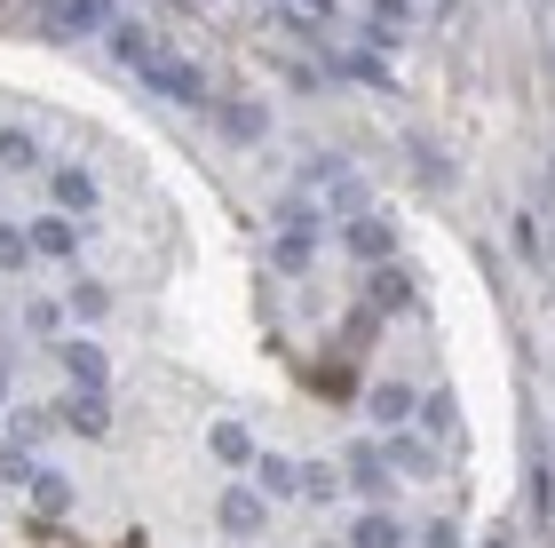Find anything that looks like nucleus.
I'll list each match as a JSON object with an SVG mask.
<instances>
[{
    "label": "nucleus",
    "instance_id": "obj_5",
    "mask_svg": "<svg viewBox=\"0 0 555 548\" xmlns=\"http://www.w3.org/2000/svg\"><path fill=\"white\" fill-rule=\"evenodd\" d=\"M143 80L159 88V95H175V104H207V80H198V72H191L183 56H167V48L143 64Z\"/></svg>",
    "mask_w": 555,
    "mask_h": 548
},
{
    "label": "nucleus",
    "instance_id": "obj_4",
    "mask_svg": "<svg viewBox=\"0 0 555 548\" xmlns=\"http://www.w3.org/2000/svg\"><path fill=\"white\" fill-rule=\"evenodd\" d=\"M215 525H222V533H238V540H255V533L270 525V501H262L255 485H231V493L215 501Z\"/></svg>",
    "mask_w": 555,
    "mask_h": 548
},
{
    "label": "nucleus",
    "instance_id": "obj_21",
    "mask_svg": "<svg viewBox=\"0 0 555 548\" xmlns=\"http://www.w3.org/2000/svg\"><path fill=\"white\" fill-rule=\"evenodd\" d=\"M255 461H262V485H255L262 501H278V493L301 485V461H294V454H255Z\"/></svg>",
    "mask_w": 555,
    "mask_h": 548
},
{
    "label": "nucleus",
    "instance_id": "obj_13",
    "mask_svg": "<svg viewBox=\"0 0 555 548\" xmlns=\"http://www.w3.org/2000/svg\"><path fill=\"white\" fill-rule=\"evenodd\" d=\"M413 406H421V397H413V382H373V390H365V413L382 421V430H405V421H413Z\"/></svg>",
    "mask_w": 555,
    "mask_h": 548
},
{
    "label": "nucleus",
    "instance_id": "obj_10",
    "mask_svg": "<svg viewBox=\"0 0 555 548\" xmlns=\"http://www.w3.org/2000/svg\"><path fill=\"white\" fill-rule=\"evenodd\" d=\"M382 461H389V477H428V469H437V445L413 437V430H389Z\"/></svg>",
    "mask_w": 555,
    "mask_h": 548
},
{
    "label": "nucleus",
    "instance_id": "obj_36",
    "mask_svg": "<svg viewBox=\"0 0 555 548\" xmlns=\"http://www.w3.org/2000/svg\"><path fill=\"white\" fill-rule=\"evenodd\" d=\"M0 406H9V358H0Z\"/></svg>",
    "mask_w": 555,
    "mask_h": 548
},
{
    "label": "nucleus",
    "instance_id": "obj_6",
    "mask_svg": "<svg viewBox=\"0 0 555 548\" xmlns=\"http://www.w3.org/2000/svg\"><path fill=\"white\" fill-rule=\"evenodd\" d=\"M56 421H64L72 437H104V430H112V397H104V390H72L64 406H56Z\"/></svg>",
    "mask_w": 555,
    "mask_h": 548
},
{
    "label": "nucleus",
    "instance_id": "obj_29",
    "mask_svg": "<svg viewBox=\"0 0 555 548\" xmlns=\"http://www.w3.org/2000/svg\"><path fill=\"white\" fill-rule=\"evenodd\" d=\"M413 167H421L428 183H452V167H444V152H437V143H413Z\"/></svg>",
    "mask_w": 555,
    "mask_h": 548
},
{
    "label": "nucleus",
    "instance_id": "obj_28",
    "mask_svg": "<svg viewBox=\"0 0 555 548\" xmlns=\"http://www.w3.org/2000/svg\"><path fill=\"white\" fill-rule=\"evenodd\" d=\"M48 430H56V413H48V406H24V413H16V445H33V437H48Z\"/></svg>",
    "mask_w": 555,
    "mask_h": 548
},
{
    "label": "nucleus",
    "instance_id": "obj_32",
    "mask_svg": "<svg viewBox=\"0 0 555 548\" xmlns=\"http://www.w3.org/2000/svg\"><path fill=\"white\" fill-rule=\"evenodd\" d=\"M516 246H524V263H547V255H540V222H532V215L516 222Z\"/></svg>",
    "mask_w": 555,
    "mask_h": 548
},
{
    "label": "nucleus",
    "instance_id": "obj_27",
    "mask_svg": "<svg viewBox=\"0 0 555 548\" xmlns=\"http://www.w3.org/2000/svg\"><path fill=\"white\" fill-rule=\"evenodd\" d=\"M24 263H33V239L16 222H0V270H24Z\"/></svg>",
    "mask_w": 555,
    "mask_h": 548
},
{
    "label": "nucleus",
    "instance_id": "obj_17",
    "mask_svg": "<svg viewBox=\"0 0 555 548\" xmlns=\"http://www.w3.org/2000/svg\"><path fill=\"white\" fill-rule=\"evenodd\" d=\"M349 548H405V525H397L389 509H358V525H349Z\"/></svg>",
    "mask_w": 555,
    "mask_h": 548
},
{
    "label": "nucleus",
    "instance_id": "obj_9",
    "mask_svg": "<svg viewBox=\"0 0 555 548\" xmlns=\"http://www.w3.org/2000/svg\"><path fill=\"white\" fill-rule=\"evenodd\" d=\"M413 303H421V286H413L397 263H382V270L365 279V310H373V318H382V310H413Z\"/></svg>",
    "mask_w": 555,
    "mask_h": 548
},
{
    "label": "nucleus",
    "instance_id": "obj_37",
    "mask_svg": "<svg viewBox=\"0 0 555 548\" xmlns=\"http://www.w3.org/2000/svg\"><path fill=\"white\" fill-rule=\"evenodd\" d=\"M547 183H555V176H547ZM547 199H555V191H547Z\"/></svg>",
    "mask_w": 555,
    "mask_h": 548
},
{
    "label": "nucleus",
    "instance_id": "obj_7",
    "mask_svg": "<svg viewBox=\"0 0 555 548\" xmlns=\"http://www.w3.org/2000/svg\"><path fill=\"white\" fill-rule=\"evenodd\" d=\"M48 199H56V215H95L104 207V191H95L88 167H56V176H48Z\"/></svg>",
    "mask_w": 555,
    "mask_h": 548
},
{
    "label": "nucleus",
    "instance_id": "obj_16",
    "mask_svg": "<svg viewBox=\"0 0 555 548\" xmlns=\"http://www.w3.org/2000/svg\"><path fill=\"white\" fill-rule=\"evenodd\" d=\"M207 454H215L222 469H246V461L262 454V445L246 437V421H215V430H207Z\"/></svg>",
    "mask_w": 555,
    "mask_h": 548
},
{
    "label": "nucleus",
    "instance_id": "obj_8",
    "mask_svg": "<svg viewBox=\"0 0 555 548\" xmlns=\"http://www.w3.org/2000/svg\"><path fill=\"white\" fill-rule=\"evenodd\" d=\"M270 263L301 279V270L318 263V222H278V239H270Z\"/></svg>",
    "mask_w": 555,
    "mask_h": 548
},
{
    "label": "nucleus",
    "instance_id": "obj_11",
    "mask_svg": "<svg viewBox=\"0 0 555 548\" xmlns=\"http://www.w3.org/2000/svg\"><path fill=\"white\" fill-rule=\"evenodd\" d=\"M215 119H222V136H231V143H262L270 136V112L255 104V95H222Z\"/></svg>",
    "mask_w": 555,
    "mask_h": 548
},
{
    "label": "nucleus",
    "instance_id": "obj_3",
    "mask_svg": "<svg viewBox=\"0 0 555 548\" xmlns=\"http://www.w3.org/2000/svg\"><path fill=\"white\" fill-rule=\"evenodd\" d=\"M341 246H349V255H358L365 270L397 263V239H389V222H382V215H349V222H341Z\"/></svg>",
    "mask_w": 555,
    "mask_h": 548
},
{
    "label": "nucleus",
    "instance_id": "obj_22",
    "mask_svg": "<svg viewBox=\"0 0 555 548\" xmlns=\"http://www.w3.org/2000/svg\"><path fill=\"white\" fill-rule=\"evenodd\" d=\"M33 509H40V517H64V509H72V485L56 477V469H33Z\"/></svg>",
    "mask_w": 555,
    "mask_h": 548
},
{
    "label": "nucleus",
    "instance_id": "obj_25",
    "mask_svg": "<svg viewBox=\"0 0 555 548\" xmlns=\"http://www.w3.org/2000/svg\"><path fill=\"white\" fill-rule=\"evenodd\" d=\"M72 318H112V294L104 286H95V279H80V286H72V303H64Z\"/></svg>",
    "mask_w": 555,
    "mask_h": 548
},
{
    "label": "nucleus",
    "instance_id": "obj_26",
    "mask_svg": "<svg viewBox=\"0 0 555 548\" xmlns=\"http://www.w3.org/2000/svg\"><path fill=\"white\" fill-rule=\"evenodd\" d=\"M0 485H33V454L16 437H0Z\"/></svg>",
    "mask_w": 555,
    "mask_h": 548
},
{
    "label": "nucleus",
    "instance_id": "obj_30",
    "mask_svg": "<svg viewBox=\"0 0 555 548\" xmlns=\"http://www.w3.org/2000/svg\"><path fill=\"white\" fill-rule=\"evenodd\" d=\"M24 327H33V334H56V327H64V303H33V310H24Z\"/></svg>",
    "mask_w": 555,
    "mask_h": 548
},
{
    "label": "nucleus",
    "instance_id": "obj_23",
    "mask_svg": "<svg viewBox=\"0 0 555 548\" xmlns=\"http://www.w3.org/2000/svg\"><path fill=\"white\" fill-rule=\"evenodd\" d=\"M341 72H349V80H373V88H397V72H389L382 56H373V48H349Z\"/></svg>",
    "mask_w": 555,
    "mask_h": 548
},
{
    "label": "nucleus",
    "instance_id": "obj_2",
    "mask_svg": "<svg viewBox=\"0 0 555 548\" xmlns=\"http://www.w3.org/2000/svg\"><path fill=\"white\" fill-rule=\"evenodd\" d=\"M112 24H119L112 0H48V9H40L48 40H88V33H112Z\"/></svg>",
    "mask_w": 555,
    "mask_h": 548
},
{
    "label": "nucleus",
    "instance_id": "obj_31",
    "mask_svg": "<svg viewBox=\"0 0 555 548\" xmlns=\"http://www.w3.org/2000/svg\"><path fill=\"white\" fill-rule=\"evenodd\" d=\"M405 16H413V0H373V24H382V33H397Z\"/></svg>",
    "mask_w": 555,
    "mask_h": 548
},
{
    "label": "nucleus",
    "instance_id": "obj_33",
    "mask_svg": "<svg viewBox=\"0 0 555 548\" xmlns=\"http://www.w3.org/2000/svg\"><path fill=\"white\" fill-rule=\"evenodd\" d=\"M421 548H461V525H444V517H437V525L421 533Z\"/></svg>",
    "mask_w": 555,
    "mask_h": 548
},
{
    "label": "nucleus",
    "instance_id": "obj_18",
    "mask_svg": "<svg viewBox=\"0 0 555 548\" xmlns=\"http://www.w3.org/2000/svg\"><path fill=\"white\" fill-rule=\"evenodd\" d=\"M104 40H112V56H119V64H135V72H143L151 56H159V40H151V24H128V16H119V24H112Z\"/></svg>",
    "mask_w": 555,
    "mask_h": 548
},
{
    "label": "nucleus",
    "instance_id": "obj_20",
    "mask_svg": "<svg viewBox=\"0 0 555 548\" xmlns=\"http://www.w3.org/2000/svg\"><path fill=\"white\" fill-rule=\"evenodd\" d=\"M0 167H9V176H33L40 167V136L33 128H0Z\"/></svg>",
    "mask_w": 555,
    "mask_h": 548
},
{
    "label": "nucleus",
    "instance_id": "obj_24",
    "mask_svg": "<svg viewBox=\"0 0 555 548\" xmlns=\"http://www.w3.org/2000/svg\"><path fill=\"white\" fill-rule=\"evenodd\" d=\"M301 501H334V493H341V477H334V469H325V461H301Z\"/></svg>",
    "mask_w": 555,
    "mask_h": 548
},
{
    "label": "nucleus",
    "instance_id": "obj_35",
    "mask_svg": "<svg viewBox=\"0 0 555 548\" xmlns=\"http://www.w3.org/2000/svg\"><path fill=\"white\" fill-rule=\"evenodd\" d=\"M485 548H516V540H508V533H485Z\"/></svg>",
    "mask_w": 555,
    "mask_h": 548
},
{
    "label": "nucleus",
    "instance_id": "obj_15",
    "mask_svg": "<svg viewBox=\"0 0 555 548\" xmlns=\"http://www.w3.org/2000/svg\"><path fill=\"white\" fill-rule=\"evenodd\" d=\"M341 477H349V485H358V493H365V501H382V493L397 485V477H389V461H382V445H358V454H349V461H341Z\"/></svg>",
    "mask_w": 555,
    "mask_h": 548
},
{
    "label": "nucleus",
    "instance_id": "obj_12",
    "mask_svg": "<svg viewBox=\"0 0 555 548\" xmlns=\"http://www.w3.org/2000/svg\"><path fill=\"white\" fill-rule=\"evenodd\" d=\"M24 239H33L40 263H72V255H80V231H72V215H40Z\"/></svg>",
    "mask_w": 555,
    "mask_h": 548
},
{
    "label": "nucleus",
    "instance_id": "obj_34",
    "mask_svg": "<svg viewBox=\"0 0 555 548\" xmlns=\"http://www.w3.org/2000/svg\"><path fill=\"white\" fill-rule=\"evenodd\" d=\"M294 9H301V16H325V9H334V0H294Z\"/></svg>",
    "mask_w": 555,
    "mask_h": 548
},
{
    "label": "nucleus",
    "instance_id": "obj_1",
    "mask_svg": "<svg viewBox=\"0 0 555 548\" xmlns=\"http://www.w3.org/2000/svg\"><path fill=\"white\" fill-rule=\"evenodd\" d=\"M301 191L325 199V207H341V222L365 215V176H358L349 160H310V167H301Z\"/></svg>",
    "mask_w": 555,
    "mask_h": 548
},
{
    "label": "nucleus",
    "instance_id": "obj_19",
    "mask_svg": "<svg viewBox=\"0 0 555 548\" xmlns=\"http://www.w3.org/2000/svg\"><path fill=\"white\" fill-rule=\"evenodd\" d=\"M421 413H428V437L437 445H461V406H452V390H428Z\"/></svg>",
    "mask_w": 555,
    "mask_h": 548
},
{
    "label": "nucleus",
    "instance_id": "obj_14",
    "mask_svg": "<svg viewBox=\"0 0 555 548\" xmlns=\"http://www.w3.org/2000/svg\"><path fill=\"white\" fill-rule=\"evenodd\" d=\"M56 358H64V373L80 390H104L112 382V366H104V342H56Z\"/></svg>",
    "mask_w": 555,
    "mask_h": 548
}]
</instances>
